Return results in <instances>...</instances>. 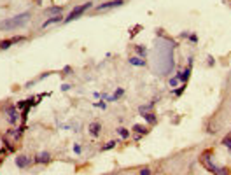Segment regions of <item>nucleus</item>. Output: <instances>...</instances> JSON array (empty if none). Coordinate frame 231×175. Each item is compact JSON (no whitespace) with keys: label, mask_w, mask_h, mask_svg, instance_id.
<instances>
[{"label":"nucleus","mask_w":231,"mask_h":175,"mask_svg":"<svg viewBox=\"0 0 231 175\" xmlns=\"http://www.w3.org/2000/svg\"><path fill=\"white\" fill-rule=\"evenodd\" d=\"M212 154H214L212 151H205L203 154L200 156V161L205 165V168H207L208 172H212V174H215V175H228V170H226L224 166H219V165L214 163Z\"/></svg>","instance_id":"1"},{"label":"nucleus","mask_w":231,"mask_h":175,"mask_svg":"<svg viewBox=\"0 0 231 175\" xmlns=\"http://www.w3.org/2000/svg\"><path fill=\"white\" fill-rule=\"evenodd\" d=\"M30 18V12H23V14H18V16H14V18H9V20L2 21L0 23V28H4V30H14V28H19V26H23L26 21Z\"/></svg>","instance_id":"2"},{"label":"nucleus","mask_w":231,"mask_h":175,"mask_svg":"<svg viewBox=\"0 0 231 175\" xmlns=\"http://www.w3.org/2000/svg\"><path fill=\"white\" fill-rule=\"evenodd\" d=\"M88 9H91V4H89V2H88V4H84V5H79V7H76V9H74V11L68 14V18L65 20V23H70V21L77 20V18H79L81 14H84Z\"/></svg>","instance_id":"3"},{"label":"nucleus","mask_w":231,"mask_h":175,"mask_svg":"<svg viewBox=\"0 0 231 175\" xmlns=\"http://www.w3.org/2000/svg\"><path fill=\"white\" fill-rule=\"evenodd\" d=\"M124 2L123 0H112V2H107V4H102L95 9V12H103V11H109V9H114V7H121Z\"/></svg>","instance_id":"4"},{"label":"nucleus","mask_w":231,"mask_h":175,"mask_svg":"<svg viewBox=\"0 0 231 175\" xmlns=\"http://www.w3.org/2000/svg\"><path fill=\"white\" fill-rule=\"evenodd\" d=\"M21 40H25L23 37H12V39H7V40H2L0 42V49H9L12 44H18Z\"/></svg>","instance_id":"5"},{"label":"nucleus","mask_w":231,"mask_h":175,"mask_svg":"<svg viewBox=\"0 0 231 175\" xmlns=\"http://www.w3.org/2000/svg\"><path fill=\"white\" fill-rule=\"evenodd\" d=\"M44 16H61V7H51V9H46L44 11Z\"/></svg>","instance_id":"6"},{"label":"nucleus","mask_w":231,"mask_h":175,"mask_svg":"<svg viewBox=\"0 0 231 175\" xmlns=\"http://www.w3.org/2000/svg\"><path fill=\"white\" fill-rule=\"evenodd\" d=\"M28 163H30V158H26V156H18V158H16V165H18L19 168L28 166Z\"/></svg>","instance_id":"7"},{"label":"nucleus","mask_w":231,"mask_h":175,"mask_svg":"<svg viewBox=\"0 0 231 175\" xmlns=\"http://www.w3.org/2000/svg\"><path fill=\"white\" fill-rule=\"evenodd\" d=\"M18 121V112H16V107H9V123H16Z\"/></svg>","instance_id":"8"},{"label":"nucleus","mask_w":231,"mask_h":175,"mask_svg":"<svg viewBox=\"0 0 231 175\" xmlns=\"http://www.w3.org/2000/svg\"><path fill=\"white\" fill-rule=\"evenodd\" d=\"M49 158H51V156H49V152H38L37 158H35V161H37V163H47V161H49Z\"/></svg>","instance_id":"9"},{"label":"nucleus","mask_w":231,"mask_h":175,"mask_svg":"<svg viewBox=\"0 0 231 175\" xmlns=\"http://www.w3.org/2000/svg\"><path fill=\"white\" fill-rule=\"evenodd\" d=\"M61 21V16H54V18H49V20H46L42 23V28H46V26H49V25H53V23H60Z\"/></svg>","instance_id":"10"},{"label":"nucleus","mask_w":231,"mask_h":175,"mask_svg":"<svg viewBox=\"0 0 231 175\" xmlns=\"http://www.w3.org/2000/svg\"><path fill=\"white\" fill-rule=\"evenodd\" d=\"M100 128H102V126H100V123H93V124H91V126H89V131H91V135H98V133H100Z\"/></svg>","instance_id":"11"},{"label":"nucleus","mask_w":231,"mask_h":175,"mask_svg":"<svg viewBox=\"0 0 231 175\" xmlns=\"http://www.w3.org/2000/svg\"><path fill=\"white\" fill-rule=\"evenodd\" d=\"M222 144H224L228 149H231V131H230V133H228L226 137H224V138H222Z\"/></svg>","instance_id":"12"},{"label":"nucleus","mask_w":231,"mask_h":175,"mask_svg":"<svg viewBox=\"0 0 231 175\" xmlns=\"http://www.w3.org/2000/svg\"><path fill=\"white\" fill-rule=\"evenodd\" d=\"M130 63H131V65H137V67L145 65V61H144V60H140V58H131V60H130Z\"/></svg>","instance_id":"13"},{"label":"nucleus","mask_w":231,"mask_h":175,"mask_svg":"<svg viewBox=\"0 0 231 175\" xmlns=\"http://www.w3.org/2000/svg\"><path fill=\"white\" fill-rule=\"evenodd\" d=\"M189 72H191V70H189V68H186V72H180V74H179V79H180V81H187V77H189Z\"/></svg>","instance_id":"14"},{"label":"nucleus","mask_w":231,"mask_h":175,"mask_svg":"<svg viewBox=\"0 0 231 175\" xmlns=\"http://www.w3.org/2000/svg\"><path fill=\"white\" fill-rule=\"evenodd\" d=\"M133 130L137 131V133H145V131H147V130H145L144 126H140V124H135V126H133Z\"/></svg>","instance_id":"15"},{"label":"nucleus","mask_w":231,"mask_h":175,"mask_svg":"<svg viewBox=\"0 0 231 175\" xmlns=\"http://www.w3.org/2000/svg\"><path fill=\"white\" fill-rule=\"evenodd\" d=\"M114 145H116V142H114V140H112V142H109L107 145H103V147H102V151H107V149H112Z\"/></svg>","instance_id":"16"},{"label":"nucleus","mask_w":231,"mask_h":175,"mask_svg":"<svg viewBox=\"0 0 231 175\" xmlns=\"http://www.w3.org/2000/svg\"><path fill=\"white\" fill-rule=\"evenodd\" d=\"M145 116V119L149 121V123H156V117H154V114H144Z\"/></svg>","instance_id":"17"},{"label":"nucleus","mask_w":231,"mask_h":175,"mask_svg":"<svg viewBox=\"0 0 231 175\" xmlns=\"http://www.w3.org/2000/svg\"><path fill=\"white\" fill-rule=\"evenodd\" d=\"M135 49H137V53H138V54H145V47H142V46H137Z\"/></svg>","instance_id":"18"},{"label":"nucleus","mask_w":231,"mask_h":175,"mask_svg":"<svg viewBox=\"0 0 231 175\" xmlns=\"http://www.w3.org/2000/svg\"><path fill=\"white\" fill-rule=\"evenodd\" d=\"M119 133H121V137H123V138H126V137L130 135V133H128V131H126L124 128H119Z\"/></svg>","instance_id":"19"},{"label":"nucleus","mask_w":231,"mask_h":175,"mask_svg":"<svg viewBox=\"0 0 231 175\" xmlns=\"http://www.w3.org/2000/svg\"><path fill=\"white\" fill-rule=\"evenodd\" d=\"M140 175H151V170H149V168H142V170H140Z\"/></svg>","instance_id":"20"}]
</instances>
